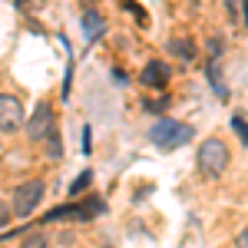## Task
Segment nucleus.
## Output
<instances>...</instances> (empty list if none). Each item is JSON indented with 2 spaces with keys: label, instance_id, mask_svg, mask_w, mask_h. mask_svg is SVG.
Listing matches in <instances>:
<instances>
[{
  "label": "nucleus",
  "instance_id": "9b49d317",
  "mask_svg": "<svg viewBox=\"0 0 248 248\" xmlns=\"http://www.w3.org/2000/svg\"><path fill=\"white\" fill-rule=\"evenodd\" d=\"M232 129H235V133H238V139H242V142L248 146V123L242 119V113H235V116H232Z\"/></svg>",
  "mask_w": 248,
  "mask_h": 248
},
{
  "label": "nucleus",
  "instance_id": "f257e3e1",
  "mask_svg": "<svg viewBox=\"0 0 248 248\" xmlns=\"http://www.w3.org/2000/svg\"><path fill=\"white\" fill-rule=\"evenodd\" d=\"M192 136H195V133H192L189 123H179V119H169V116L155 119L153 129H149V139H153L159 149H175V146H186Z\"/></svg>",
  "mask_w": 248,
  "mask_h": 248
},
{
  "label": "nucleus",
  "instance_id": "ddd939ff",
  "mask_svg": "<svg viewBox=\"0 0 248 248\" xmlns=\"http://www.w3.org/2000/svg\"><path fill=\"white\" fill-rule=\"evenodd\" d=\"M50 245V242H46V235H43V232H33V235H27V238H23V245L20 248H46Z\"/></svg>",
  "mask_w": 248,
  "mask_h": 248
},
{
  "label": "nucleus",
  "instance_id": "9d476101",
  "mask_svg": "<svg viewBox=\"0 0 248 248\" xmlns=\"http://www.w3.org/2000/svg\"><path fill=\"white\" fill-rule=\"evenodd\" d=\"M205 77L212 79V86H215V93H218V99H225L229 96V90H225V83H222V70H218V63L212 60V63H205Z\"/></svg>",
  "mask_w": 248,
  "mask_h": 248
},
{
  "label": "nucleus",
  "instance_id": "20e7f679",
  "mask_svg": "<svg viewBox=\"0 0 248 248\" xmlns=\"http://www.w3.org/2000/svg\"><path fill=\"white\" fill-rule=\"evenodd\" d=\"M23 123H27L23 103L10 93H0V133H17Z\"/></svg>",
  "mask_w": 248,
  "mask_h": 248
},
{
  "label": "nucleus",
  "instance_id": "423d86ee",
  "mask_svg": "<svg viewBox=\"0 0 248 248\" xmlns=\"http://www.w3.org/2000/svg\"><path fill=\"white\" fill-rule=\"evenodd\" d=\"M139 79H142L149 90H166V86H169V66H166V63H159V60H149V63L142 66Z\"/></svg>",
  "mask_w": 248,
  "mask_h": 248
},
{
  "label": "nucleus",
  "instance_id": "a211bd4d",
  "mask_svg": "<svg viewBox=\"0 0 248 248\" xmlns=\"http://www.w3.org/2000/svg\"><path fill=\"white\" fill-rule=\"evenodd\" d=\"M242 17H245V23H248V0H242Z\"/></svg>",
  "mask_w": 248,
  "mask_h": 248
},
{
  "label": "nucleus",
  "instance_id": "f03ea898",
  "mask_svg": "<svg viewBox=\"0 0 248 248\" xmlns=\"http://www.w3.org/2000/svg\"><path fill=\"white\" fill-rule=\"evenodd\" d=\"M225 166H229V149H225V142H222V139H205V142L199 146V169H202V175L215 179V175L225 172Z\"/></svg>",
  "mask_w": 248,
  "mask_h": 248
},
{
  "label": "nucleus",
  "instance_id": "f8f14e48",
  "mask_svg": "<svg viewBox=\"0 0 248 248\" xmlns=\"http://www.w3.org/2000/svg\"><path fill=\"white\" fill-rule=\"evenodd\" d=\"M46 153H50V159H60L63 155V146H60V136H57V129L46 136Z\"/></svg>",
  "mask_w": 248,
  "mask_h": 248
},
{
  "label": "nucleus",
  "instance_id": "1a4fd4ad",
  "mask_svg": "<svg viewBox=\"0 0 248 248\" xmlns=\"http://www.w3.org/2000/svg\"><path fill=\"white\" fill-rule=\"evenodd\" d=\"M169 53H175L182 63H192L195 60V46H192L189 37H175V40H169Z\"/></svg>",
  "mask_w": 248,
  "mask_h": 248
},
{
  "label": "nucleus",
  "instance_id": "4468645a",
  "mask_svg": "<svg viewBox=\"0 0 248 248\" xmlns=\"http://www.w3.org/2000/svg\"><path fill=\"white\" fill-rule=\"evenodd\" d=\"M90 179H93V172H90V169H83V172H79V179L73 182V186H70V195H79V192L90 186Z\"/></svg>",
  "mask_w": 248,
  "mask_h": 248
},
{
  "label": "nucleus",
  "instance_id": "f3484780",
  "mask_svg": "<svg viewBox=\"0 0 248 248\" xmlns=\"http://www.w3.org/2000/svg\"><path fill=\"white\" fill-rule=\"evenodd\" d=\"M225 3H229V17L235 20V17H238V10H235V0H225Z\"/></svg>",
  "mask_w": 248,
  "mask_h": 248
},
{
  "label": "nucleus",
  "instance_id": "7ed1b4c3",
  "mask_svg": "<svg viewBox=\"0 0 248 248\" xmlns=\"http://www.w3.org/2000/svg\"><path fill=\"white\" fill-rule=\"evenodd\" d=\"M43 192H46V186H43L40 179H30V182L17 186V189H14V215H17V218H27V215L40 205Z\"/></svg>",
  "mask_w": 248,
  "mask_h": 248
},
{
  "label": "nucleus",
  "instance_id": "2eb2a0df",
  "mask_svg": "<svg viewBox=\"0 0 248 248\" xmlns=\"http://www.w3.org/2000/svg\"><path fill=\"white\" fill-rule=\"evenodd\" d=\"M235 248H248V229L238 232V238H235Z\"/></svg>",
  "mask_w": 248,
  "mask_h": 248
},
{
  "label": "nucleus",
  "instance_id": "dca6fc26",
  "mask_svg": "<svg viewBox=\"0 0 248 248\" xmlns=\"http://www.w3.org/2000/svg\"><path fill=\"white\" fill-rule=\"evenodd\" d=\"M7 218H10V212H7V205H3V202H0V229H3V225H7Z\"/></svg>",
  "mask_w": 248,
  "mask_h": 248
},
{
  "label": "nucleus",
  "instance_id": "6e6552de",
  "mask_svg": "<svg viewBox=\"0 0 248 248\" xmlns=\"http://www.w3.org/2000/svg\"><path fill=\"white\" fill-rule=\"evenodd\" d=\"M83 33H86V43H93V40L103 33V17H99V10H86V14H83Z\"/></svg>",
  "mask_w": 248,
  "mask_h": 248
},
{
  "label": "nucleus",
  "instance_id": "39448f33",
  "mask_svg": "<svg viewBox=\"0 0 248 248\" xmlns=\"http://www.w3.org/2000/svg\"><path fill=\"white\" fill-rule=\"evenodd\" d=\"M53 133V106L50 103H37L33 116L27 119V136L30 139H46Z\"/></svg>",
  "mask_w": 248,
  "mask_h": 248
},
{
  "label": "nucleus",
  "instance_id": "0eeeda50",
  "mask_svg": "<svg viewBox=\"0 0 248 248\" xmlns=\"http://www.w3.org/2000/svg\"><path fill=\"white\" fill-rule=\"evenodd\" d=\"M103 212V199L99 195H90L83 205H73V218H79V222H90L93 215H99Z\"/></svg>",
  "mask_w": 248,
  "mask_h": 248
}]
</instances>
